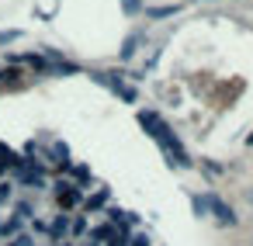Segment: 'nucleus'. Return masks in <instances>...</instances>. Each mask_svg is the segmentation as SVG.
Segmentation results:
<instances>
[{
    "label": "nucleus",
    "instance_id": "obj_6",
    "mask_svg": "<svg viewBox=\"0 0 253 246\" xmlns=\"http://www.w3.org/2000/svg\"><path fill=\"white\" fill-rule=\"evenodd\" d=\"M14 218L32 222V218H35V205H32V201H18V205H14Z\"/></svg>",
    "mask_w": 253,
    "mask_h": 246
},
{
    "label": "nucleus",
    "instance_id": "obj_3",
    "mask_svg": "<svg viewBox=\"0 0 253 246\" xmlns=\"http://www.w3.org/2000/svg\"><path fill=\"white\" fill-rule=\"evenodd\" d=\"M205 201H208V211H215V218H218L222 225H236V211H232L225 201H218L215 194H208Z\"/></svg>",
    "mask_w": 253,
    "mask_h": 246
},
{
    "label": "nucleus",
    "instance_id": "obj_14",
    "mask_svg": "<svg viewBox=\"0 0 253 246\" xmlns=\"http://www.w3.org/2000/svg\"><path fill=\"white\" fill-rule=\"evenodd\" d=\"M70 232H73V236H84V232H87V218H84V215L73 218V222H70Z\"/></svg>",
    "mask_w": 253,
    "mask_h": 246
},
{
    "label": "nucleus",
    "instance_id": "obj_4",
    "mask_svg": "<svg viewBox=\"0 0 253 246\" xmlns=\"http://www.w3.org/2000/svg\"><path fill=\"white\" fill-rule=\"evenodd\" d=\"M66 232H70V215L63 211V215H56V218H52V225H49V239H52V243H63V236H66Z\"/></svg>",
    "mask_w": 253,
    "mask_h": 246
},
{
    "label": "nucleus",
    "instance_id": "obj_13",
    "mask_svg": "<svg viewBox=\"0 0 253 246\" xmlns=\"http://www.w3.org/2000/svg\"><path fill=\"white\" fill-rule=\"evenodd\" d=\"M11 194H14V184H11V180H0V205H7Z\"/></svg>",
    "mask_w": 253,
    "mask_h": 246
},
{
    "label": "nucleus",
    "instance_id": "obj_12",
    "mask_svg": "<svg viewBox=\"0 0 253 246\" xmlns=\"http://www.w3.org/2000/svg\"><path fill=\"white\" fill-rule=\"evenodd\" d=\"M21 39V28H7V32H0V45H11Z\"/></svg>",
    "mask_w": 253,
    "mask_h": 246
},
{
    "label": "nucleus",
    "instance_id": "obj_9",
    "mask_svg": "<svg viewBox=\"0 0 253 246\" xmlns=\"http://www.w3.org/2000/svg\"><path fill=\"white\" fill-rule=\"evenodd\" d=\"M21 229V218H7V222H0V236H18Z\"/></svg>",
    "mask_w": 253,
    "mask_h": 246
},
{
    "label": "nucleus",
    "instance_id": "obj_5",
    "mask_svg": "<svg viewBox=\"0 0 253 246\" xmlns=\"http://www.w3.org/2000/svg\"><path fill=\"white\" fill-rule=\"evenodd\" d=\"M139 45H142V35L135 32V35H128L125 39V45H122V59H132L135 52H139Z\"/></svg>",
    "mask_w": 253,
    "mask_h": 246
},
{
    "label": "nucleus",
    "instance_id": "obj_7",
    "mask_svg": "<svg viewBox=\"0 0 253 246\" xmlns=\"http://www.w3.org/2000/svg\"><path fill=\"white\" fill-rule=\"evenodd\" d=\"M170 14H177L173 4H167V7H149V11H146V18H153V21H156V18H170Z\"/></svg>",
    "mask_w": 253,
    "mask_h": 246
},
{
    "label": "nucleus",
    "instance_id": "obj_18",
    "mask_svg": "<svg viewBox=\"0 0 253 246\" xmlns=\"http://www.w3.org/2000/svg\"><path fill=\"white\" fill-rule=\"evenodd\" d=\"M14 246H35V239L25 232V236H18V239H14Z\"/></svg>",
    "mask_w": 253,
    "mask_h": 246
},
{
    "label": "nucleus",
    "instance_id": "obj_21",
    "mask_svg": "<svg viewBox=\"0 0 253 246\" xmlns=\"http://www.w3.org/2000/svg\"><path fill=\"white\" fill-rule=\"evenodd\" d=\"M246 142H250V146H253V135H250V139H246Z\"/></svg>",
    "mask_w": 253,
    "mask_h": 246
},
{
    "label": "nucleus",
    "instance_id": "obj_16",
    "mask_svg": "<svg viewBox=\"0 0 253 246\" xmlns=\"http://www.w3.org/2000/svg\"><path fill=\"white\" fill-rule=\"evenodd\" d=\"M108 246H128V239H125V232H115V236H111V243H108Z\"/></svg>",
    "mask_w": 253,
    "mask_h": 246
},
{
    "label": "nucleus",
    "instance_id": "obj_15",
    "mask_svg": "<svg viewBox=\"0 0 253 246\" xmlns=\"http://www.w3.org/2000/svg\"><path fill=\"white\" fill-rule=\"evenodd\" d=\"M122 11L125 14H139L142 11V0H122Z\"/></svg>",
    "mask_w": 253,
    "mask_h": 246
},
{
    "label": "nucleus",
    "instance_id": "obj_1",
    "mask_svg": "<svg viewBox=\"0 0 253 246\" xmlns=\"http://www.w3.org/2000/svg\"><path fill=\"white\" fill-rule=\"evenodd\" d=\"M139 125H142V128H149V135L163 146V153L170 156V163H177V166H191V160H187L184 146H180V142H177V135L160 122V115H156V111H139Z\"/></svg>",
    "mask_w": 253,
    "mask_h": 246
},
{
    "label": "nucleus",
    "instance_id": "obj_20",
    "mask_svg": "<svg viewBox=\"0 0 253 246\" xmlns=\"http://www.w3.org/2000/svg\"><path fill=\"white\" fill-rule=\"evenodd\" d=\"M32 229H35V232H49V225H45L42 218H32Z\"/></svg>",
    "mask_w": 253,
    "mask_h": 246
},
{
    "label": "nucleus",
    "instance_id": "obj_11",
    "mask_svg": "<svg viewBox=\"0 0 253 246\" xmlns=\"http://www.w3.org/2000/svg\"><path fill=\"white\" fill-rule=\"evenodd\" d=\"M191 208H194V215H198V218H205V215H208V201H205V198H198V194L191 198Z\"/></svg>",
    "mask_w": 253,
    "mask_h": 246
},
{
    "label": "nucleus",
    "instance_id": "obj_8",
    "mask_svg": "<svg viewBox=\"0 0 253 246\" xmlns=\"http://www.w3.org/2000/svg\"><path fill=\"white\" fill-rule=\"evenodd\" d=\"M104 201H108V187H101V191H97L94 198H87V211H97V208H101Z\"/></svg>",
    "mask_w": 253,
    "mask_h": 246
},
{
    "label": "nucleus",
    "instance_id": "obj_10",
    "mask_svg": "<svg viewBox=\"0 0 253 246\" xmlns=\"http://www.w3.org/2000/svg\"><path fill=\"white\" fill-rule=\"evenodd\" d=\"M115 236V229L111 225H97L94 232H90V243H101V239H111Z\"/></svg>",
    "mask_w": 253,
    "mask_h": 246
},
{
    "label": "nucleus",
    "instance_id": "obj_19",
    "mask_svg": "<svg viewBox=\"0 0 253 246\" xmlns=\"http://www.w3.org/2000/svg\"><path fill=\"white\" fill-rule=\"evenodd\" d=\"M132 246H149V236H146V232H139V236H132Z\"/></svg>",
    "mask_w": 253,
    "mask_h": 246
},
{
    "label": "nucleus",
    "instance_id": "obj_2",
    "mask_svg": "<svg viewBox=\"0 0 253 246\" xmlns=\"http://www.w3.org/2000/svg\"><path fill=\"white\" fill-rule=\"evenodd\" d=\"M56 198H59V208L66 211V208L80 205V187H73L70 180H56Z\"/></svg>",
    "mask_w": 253,
    "mask_h": 246
},
{
    "label": "nucleus",
    "instance_id": "obj_17",
    "mask_svg": "<svg viewBox=\"0 0 253 246\" xmlns=\"http://www.w3.org/2000/svg\"><path fill=\"white\" fill-rule=\"evenodd\" d=\"M73 177H77V180H87L90 170H87V166H73Z\"/></svg>",
    "mask_w": 253,
    "mask_h": 246
}]
</instances>
